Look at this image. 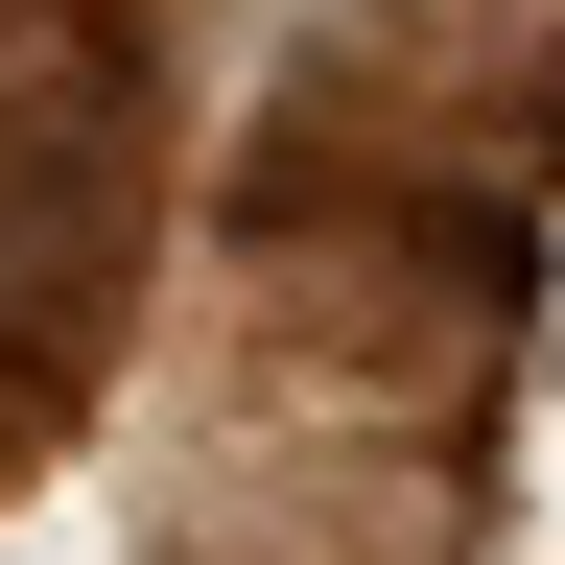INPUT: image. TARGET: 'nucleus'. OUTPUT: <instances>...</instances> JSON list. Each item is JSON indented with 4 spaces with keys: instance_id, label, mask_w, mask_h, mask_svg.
<instances>
[{
    "instance_id": "obj_1",
    "label": "nucleus",
    "mask_w": 565,
    "mask_h": 565,
    "mask_svg": "<svg viewBox=\"0 0 565 565\" xmlns=\"http://www.w3.org/2000/svg\"><path fill=\"white\" fill-rule=\"evenodd\" d=\"M141 236V24L0 0V377H71Z\"/></svg>"
}]
</instances>
